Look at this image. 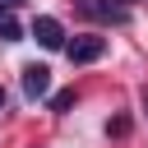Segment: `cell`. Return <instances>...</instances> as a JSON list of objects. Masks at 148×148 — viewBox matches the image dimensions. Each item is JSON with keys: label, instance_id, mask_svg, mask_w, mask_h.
<instances>
[{"label": "cell", "instance_id": "obj_1", "mask_svg": "<svg viewBox=\"0 0 148 148\" xmlns=\"http://www.w3.org/2000/svg\"><path fill=\"white\" fill-rule=\"evenodd\" d=\"M102 51H106V37H92V32H83V37H74V42L65 46V56H69V65H92V60H102Z\"/></svg>", "mask_w": 148, "mask_h": 148}, {"label": "cell", "instance_id": "obj_2", "mask_svg": "<svg viewBox=\"0 0 148 148\" xmlns=\"http://www.w3.org/2000/svg\"><path fill=\"white\" fill-rule=\"evenodd\" d=\"M79 14L97 18V23H130V9L116 5V0H79Z\"/></svg>", "mask_w": 148, "mask_h": 148}, {"label": "cell", "instance_id": "obj_3", "mask_svg": "<svg viewBox=\"0 0 148 148\" xmlns=\"http://www.w3.org/2000/svg\"><path fill=\"white\" fill-rule=\"evenodd\" d=\"M32 37H37V46H46V51H60V46H65V28H60V18H51V14L32 18Z\"/></svg>", "mask_w": 148, "mask_h": 148}, {"label": "cell", "instance_id": "obj_4", "mask_svg": "<svg viewBox=\"0 0 148 148\" xmlns=\"http://www.w3.org/2000/svg\"><path fill=\"white\" fill-rule=\"evenodd\" d=\"M23 92H28L32 102L46 97V92H51V69H46V65H28V69H23Z\"/></svg>", "mask_w": 148, "mask_h": 148}, {"label": "cell", "instance_id": "obj_5", "mask_svg": "<svg viewBox=\"0 0 148 148\" xmlns=\"http://www.w3.org/2000/svg\"><path fill=\"white\" fill-rule=\"evenodd\" d=\"M0 42H18V23L9 9H0Z\"/></svg>", "mask_w": 148, "mask_h": 148}, {"label": "cell", "instance_id": "obj_6", "mask_svg": "<svg viewBox=\"0 0 148 148\" xmlns=\"http://www.w3.org/2000/svg\"><path fill=\"white\" fill-rule=\"evenodd\" d=\"M69 106H74V88H65V92L51 97V111H69Z\"/></svg>", "mask_w": 148, "mask_h": 148}, {"label": "cell", "instance_id": "obj_7", "mask_svg": "<svg viewBox=\"0 0 148 148\" xmlns=\"http://www.w3.org/2000/svg\"><path fill=\"white\" fill-rule=\"evenodd\" d=\"M18 5H23V0H0V9H18Z\"/></svg>", "mask_w": 148, "mask_h": 148}, {"label": "cell", "instance_id": "obj_8", "mask_svg": "<svg viewBox=\"0 0 148 148\" xmlns=\"http://www.w3.org/2000/svg\"><path fill=\"white\" fill-rule=\"evenodd\" d=\"M143 111H148V88H143Z\"/></svg>", "mask_w": 148, "mask_h": 148}, {"label": "cell", "instance_id": "obj_9", "mask_svg": "<svg viewBox=\"0 0 148 148\" xmlns=\"http://www.w3.org/2000/svg\"><path fill=\"white\" fill-rule=\"evenodd\" d=\"M0 111H5V88H0Z\"/></svg>", "mask_w": 148, "mask_h": 148}]
</instances>
